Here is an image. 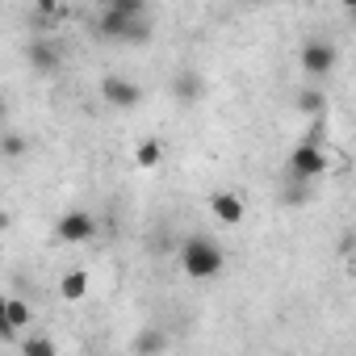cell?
Here are the masks:
<instances>
[{
  "instance_id": "cell-1",
  "label": "cell",
  "mask_w": 356,
  "mask_h": 356,
  "mask_svg": "<svg viewBox=\"0 0 356 356\" xmlns=\"http://www.w3.org/2000/svg\"><path fill=\"white\" fill-rule=\"evenodd\" d=\"M181 264H185V273L193 281H210V277L222 273V248L214 239H206V235H193L181 248Z\"/></svg>"
},
{
  "instance_id": "cell-2",
  "label": "cell",
  "mask_w": 356,
  "mask_h": 356,
  "mask_svg": "<svg viewBox=\"0 0 356 356\" xmlns=\"http://www.w3.org/2000/svg\"><path fill=\"white\" fill-rule=\"evenodd\" d=\"M323 168H327V159H323V151H318V143H298L293 147V155H289V176L293 181H314V176H323Z\"/></svg>"
},
{
  "instance_id": "cell-3",
  "label": "cell",
  "mask_w": 356,
  "mask_h": 356,
  "mask_svg": "<svg viewBox=\"0 0 356 356\" xmlns=\"http://www.w3.org/2000/svg\"><path fill=\"white\" fill-rule=\"evenodd\" d=\"M298 59H302V72H306V76L323 80V76H331V72H335V59H339V55H335V47H331V42L314 38V42H306V47H302V55H298Z\"/></svg>"
},
{
  "instance_id": "cell-4",
  "label": "cell",
  "mask_w": 356,
  "mask_h": 356,
  "mask_svg": "<svg viewBox=\"0 0 356 356\" xmlns=\"http://www.w3.org/2000/svg\"><path fill=\"white\" fill-rule=\"evenodd\" d=\"M101 97H105L113 109H134V105L143 101V88H138L134 80H126V76H105V80H101Z\"/></svg>"
},
{
  "instance_id": "cell-5",
  "label": "cell",
  "mask_w": 356,
  "mask_h": 356,
  "mask_svg": "<svg viewBox=\"0 0 356 356\" xmlns=\"http://www.w3.org/2000/svg\"><path fill=\"white\" fill-rule=\"evenodd\" d=\"M55 235H59L63 243H84V239H92V235H97V218H92L88 210H67V214L59 218Z\"/></svg>"
},
{
  "instance_id": "cell-6",
  "label": "cell",
  "mask_w": 356,
  "mask_h": 356,
  "mask_svg": "<svg viewBox=\"0 0 356 356\" xmlns=\"http://www.w3.org/2000/svg\"><path fill=\"white\" fill-rule=\"evenodd\" d=\"M30 323H34L30 302H22V298H5V302H0V331H5V339H13L17 331H26Z\"/></svg>"
},
{
  "instance_id": "cell-7",
  "label": "cell",
  "mask_w": 356,
  "mask_h": 356,
  "mask_svg": "<svg viewBox=\"0 0 356 356\" xmlns=\"http://www.w3.org/2000/svg\"><path fill=\"white\" fill-rule=\"evenodd\" d=\"M172 97L181 101V105H197V101L206 97V76H202V72H193V67H185L181 76L172 80Z\"/></svg>"
},
{
  "instance_id": "cell-8",
  "label": "cell",
  "mask_w": 356,
  "mask_h": 356,
  "mask_svg": "<svg viewBox=\"0 0 356 356\" xmlns=\"http://www.w3.org/2000/svg\"><path fill=\"white\" fill-rule=\"evenodd\" d=\"M210 214L222 222V227H239L243 222V202L235 193H214L210 197Z\"/></svg>"
},
{
  "instance_id": "cell-9",
  "label": "cell",
  "mask_w": 356,
  "mask_h": 356,
  "mask_svg": "<svg viewBox=\"0 0 356 356\" xmlns=\"http://www.w3.org/2000/svg\"><path fill=\"white\" fill-rule=\"evenodd\" d=\"M163 348H168V331H159V327H143L134 335V356H151V352H163Z\"/></svg>"
},
{
  "instance_id": "cell-10",
  "label": "cell",
  "mask_w": 356,
  "mask_h": 356,
  "mask_svg": "<svg viewBox=\"0 0 356 356\" xmlns=\"http://www.w3.org/2000/svg\"><path fill=\"white\" fill-rule=\"evenodd\" d=\"M30 63L34 72H59V51L51 42H30Z\"/></svg>"
},
{
  "instance_id": "cell-11",
  "label": "cell",
  "mask_w": 356,
  "mask_h": 356,
  "mask_svg": "<svg viewBox=\"0 0 356 356\" xmlns=\"http://www.w3.org/2000/svg\"><path fill=\"white\" fill-rule=\"evenodd\" d=\"M59 293H63L67 302H80V298L88 293V273H80V268L63 273V281H59Z\"/></svg>"
},
{
  "instance_id": "cell-12",
  "label": "cell",
  "mask_w": 356,
  "mask_h": 356,
  "mask_svg": "<svg viewBox=\"0 0 356 356\" xmlns=\"http://www.w3.org/2000/svg\"><path fill=\"white\" fill-rule=\"evenodd\" d=\"M159 159H163V143H159V138H147V143L134 147V163H138V168H155Z\"/></svg>"
},
{
  "instance_id": "cell-13",
  "label": "cell",
  "mask_w": 356,
  "mask_h": 356,
  "mask_svg": "<svg viewBox=\"0 0 356 356\" xmlns=\"http://www.w3.org/2000/svg\"><path fill=\"white\" fill-rule=\"evenodd\" d=\"M298 109H302V113H310V118H323L327 101H323V92H318V88H302V92H298Z\"/></svg>"
},
{
  "instance_id": "cell-14",
  "label": "cell",
  "mask_w": 356,
  "mask_h": 356,
  "mask_svg": "<svg viewBox=\"0 0 356 356\" xmlns=\"http://www.w3.org/2000/svg\"><path fill=\"white\" fill-rule=\"evenodd\" d=\"M22 352H26V356H55L59 348H55L51 339H42V335H30V339L22 343Z\"/></svg>"
},
{
  "instance_id": "cell-15",
  "label": "cell",
  "mask_w": 356,
  "mask_h": 356,
  "mask_svg": "<svg viewBox=\"0 0 356 356\" xmlns=\"http://www.w3.org/2000/svg\"><path fill=\"white\" fill-rule=\"evenodd\" d=\"M5 155H9V159H22V155H26V138L9 130V134H5Z\"/></svg>"
},
{
  "instance_id": "cell-16",
  "label": "cell",
  "mask_w": 356,
  "mask_h": 356,
  "mask_svg": "<svg viewBox=\"0 0 356 356\" xmlns=\"http://www.w3.org/2000/svg\"><path fill=\"white\" fill-rule=\"evenodd\" d=\"M339 5H343V9H348V17L356 22V0H339Z\"/></svg>"
}]
</instances>
